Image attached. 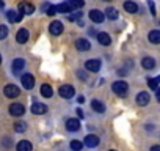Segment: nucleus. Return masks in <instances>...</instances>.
Listing matches in <instances>:
<instances>
[{
    "instance_id": "obj_1",
    "label": "nucleus",
    "mask_w": 160,
    "mask_h": 151,
    "mask_svg": "<svg viewBox=\"0 0 160 151\" xmlns=\"http://www.w3.org/2000/svg\"><path fill=\"white\" fill-rule=\"evenodd\" d=\"M112 90H113L115 95H118V96L122 98V96L127 95V91H129V85H127V82H124V81H116V82L112 84Z\"/></svg>"
},
{
    "instance_id": "obj_2",
    "label": "nucleus",
    "mask_w": 160,
    "mask_h": 151,
    "mask_svg": "<svg viewBox=\"0 0 160 151\" xmlns=\"http://www.w3.org/2000/svg\"><path fill=\"white\" fill-rule=\"evenodd\" d=\"M58 93H60V96H61V98L69 99V98H72V96L75 95V90H74V87H72V85H61V87H60V90H58Z\"/></svg>"
},
{
    "instance_id": "obj_3",
    "label": "nucleus",
    "mask_w": 160,
    "mask_h": 151,
    "mask_svg": "<svg viewBox=\"0 0 160 151\" xmlns=\"http://www.w3.org/2000/svg\"><path fill=\"white\" fill-rule=\"evenodd\" d=\"M21 82H22V87L27 88V90H32L35 87V77L32 74H22L21 76Z\"/></svg>"
},
{
    "instance_id": "obj_4",
    "label": "nucleus",
    "mask_w": 160,
    "mask_h": 151,
    "mask_svg": "<svg viewBox=\"0 0 160 151\" xmlns=\"http://www.w3.org/2000/svg\"><path fill=\"white\" fill-rule=\"evenodd\" d=\"M3 93H5V96H7V98H18V96H19V93H21V90H19L16 85L8 84V85L3 88Z\"/></svg>"
},
{
    "instance_id": "obj_5",
    "label": "nucleus",
    "mask_w": 160,
    "mask_h": 151,
    "mask_svg": "<svg viewBox=\"0 0 160 151\" xmlns=\"http://www.w3.org/2000/svg\"><path fill=\"white\" fill-rule=\"evenodd\" d=\"M24 68H25V61H24L22 58H16V60L13 61V65H11V69H13V72H14L16 76L22 74Z\"/></svg>"
},
{
    "instance_id": "obj_6",
    "label": "nucleus",
    "mask_w": 160,
    "mask_h": 151,
    "mask_svg": "<svg viewBox=\"0 0 160 151\" xmlns=\"http://www.w3.org/2000/svg\"><path fill=\"white\" fill-rule=\"evenodd\" d=\"M24 112H25V107H24L22 104L14 102V104H11V106H10V113H11L13 117H22V115H24Z\"/></svg>"
},
{
    "instance_id": "obj_7",
    "label": "nucleus",
    "mask_w": 160,
    "mask_h": 151,
    "mask_svg": "<svg viewBox=\"0 0 160 151\" xmlns=\"http://www.w3.org/2000/svg\"><path fill=\"white\" fill-rule=\"evenodd\" d=\"M85 68H87L88 71H91V72H98V71L101 69V61L96 60V58H91V60L85 61Z\"/></svg>"
},
{
    "instance_id": "obj_8",
    "label": "nucleus",
    "mask_w": 160,
    "mask_h": 151,
    "mask_svg": "<svg viewBox=\"0 0 160 151\" xmlns=\"http://www.w3.org/2000/svg\"><path fill=\"white\" fill-rule=\"evenodd\" d=\"M75 47H77V50H80V52H87V50H90L91 44H90V41H88V39L80 38V39H77V41H75Z\"/></svg>"
},
{
    "instance_id": "obj_9",
    "label": "nucleus",
    "mask_w": 160,
    "mask_h": 151,
    "mask_svg": "<svg viewBox=\"0 0 160 151\" xmlns=\"http://www.w3.org/2000/svg\"><path fill=\"white\" fill-rule=\"evenodd\" d=\"M47 112V106L46 104H42V102H33L32 104V113H35V115H42V113H46Z\"/></svg>"
},
{
    "instance_id": "obj_10",
    "label": "nucleus",
    "mask_w": 160,
    "mask_h": 151,
    "mask_svg": "<svg viewBox=\"0 0 160 151\" xmlns=\"http://www.w3.org/2000/svg\"><path fill=\"white\" fill-rule=\"evenodd\" d=\"M104 13L102 11H99V10H91L90 11V19L94 22V24H101L102 21H104Z\"/></svg>"
},
{
    "instance_id": "obj_11",
    "label": "nucleus",
    "mask_w": 160,
    "mask_h": 151,
    "mask_svg": "<svg viewBox=\"0 0 160 151\" xmlns=\"http://www.w3.org/2000/svg\"><path fill=\"white\" fill-rule=\"evenodd\" d=\"M149 101H151V96H149L146 91H141V93L137 95V104H138V106L144 107V106L149 104Z\"/></svg>"
},
{
    "instance_id": "obj_12",
    "label": "nucleus",
    "mask_w": 160,
    "mask_h": 151,
    "mask_svg": "<svg viewBox=\"0 0 160 151\" xmlns=\"http://www.w3.org/2000/svg\"><path fill=\"white\" fill-rule=\"evenodd\" d=\"M66 129L71 131V132H77V131L80 129V121H78L77 118H69V120L66 121Z\"/></svg>"
},
{
    "instance_id": "obj_13",
    "label": "nucleus",
    "mask_w": 160,
    "mask_h": 151,
    "mask_svg": "<svg viewBox=\"0 0 160 151\" xmlns=\"http://www.w3.org/2000/svg\"><path fill=\"white\" fill-rule=\"evenodd\" d=\"M7 18H8V21H10V22L16 24V22H21V21H22V13L14 11V10H10V11L7 13Z\"/></svg>"
},
{
    "instance_id": "obj_14",
    "label": "nucleus",
    "mask_w": 160,
    "mask_h": 151,
    "mask_svg": "<svg viewBox=\"0 0 160 151\" xmlns=\"http://www.w3.org/2000/svg\"><path fill=\"white\" fill-rule=\"evenodd\" d=\"M19 13H22V14H32V13H35V7L32 3L22 2V3H19Z\"/></svg>"
},
{
    "instance_id": "obj_15",
    "label": "nucleus",
    "mask_w": 160,
    "mask_h": 151,
    "mask_svg": "<svg viewBox=\"0 0 160 151\" xmlns=\"http://www.w3.org/2000/svg\"><path fill=\"white\" fill-rule=\"evenodd\" d=\"M49 30H50L52 35H61V33H63V24H61L60 21H53V22L50 24Z\"/></svg>"
},
{
    "instance_id": "obj_16",
    "label": "nucleus",
    "mask_w": 160,
    "mask_h": 151,
    "mask_svg": "<svg viewBox=\"0 0 160 151\" xmlns=\"http://www.w3.org/2000/svg\"><path fill=\"white\" fill-rule=\"evenodd\" d=\"M16 41H18L19 44H25V43L28 41V30H27V29H21V30L18 32V35H16Z\"/></svg>"
},
{
    "instance_id": "obj_17",
    "label": "nucleus",
    "mask_w": 160,
    "mask_h": 151,
    "mask_svg": "<svg viewBox=\"0 0 160 151\" xmlns=\"http://www.w3.org/2000/svg\"><path fill=\"white\" fill-rule=\"evenodd\" d=\"M98 145H99V137H98V135L90 134V135L85 137V146H88V148H94V146H98Z\"/></svg>"
},
{
    "instance_id": "obj_18",
    "label": "nucleus",
    "mask_w": 160,
    "mask_h": 151,
    "mask_svg": "<svg viewBox=\"0 0 160 151\" xmlns=\"http://www.w3.org/2000/svg\"><path fill=\"white\" fill-rule=\"evenodd\" d=\"M98 41L102 44V46H110V43H112V38H110V35L108 33H105V32H101V33H98Z\"/></svg>"
},
{
    "instance_id": "obj_19",
    "label": "nucleus",
    "mask_w": 160,
    "mask_h": 151,
    "mask_svg": "<svg viewBox=\"0 0 160 151\" xmlns=\"http://www.w3.org/2000/svg\"><path fill=\"white\" fill-rule=\"evenodd\" d=\"M91 107H93V110L98 112V113H104V112H105V106H104V102L99 101V99H94V101L91 102Z\"/></svg>"
},
{
    "instance_id": "obj_20",
    "label": "nucleus",
    "mask_w": 160,
    "mask_h": 151,
    "mask_svg": "<svg viewBox=\"0 0 160 151\" xmlns=\"http://www.w3.org/2000/svg\"><path fill=\"white\" fill-rule=\"evenodd\" d=\"M124 8H126V11L130 13V14H135V13L138 11V5H137L135 2H130V0H127V2L124 3Z\"/></svg>"
},
{
    "instance_id": "obj_21",
    "label": "nucleus",
    "mask_w": 160,
    "mask_h": 151,
    "mask_svg": "<svg viewBox=\"0 0 160 151\" xmlns=\"http://www.w3.org/2000/svg\"><path fill=\"white\" fill-rule=\"evenodd\" d=\"M141 65H143L144 69H154L155 68V60L151 58V57H144L143 61H141Z\"/></svg>"
},
{
    "instance_id": "obj_22",
    "label": "nucleus",
    "mask_w": 160,
    "mask_h": 151,
    "mask_svg": "<svg viewBox=\"0 0 160 151\" xmlns=\"http://www.w3.org/2000/svg\"><path fill=\"white\" fill-rule=\"evenodd\" d=\"M105 13H107V18H108L110 21H116V19L119 18V13H118L116 8H110V7H108V8L105 10Z\"/></svg>"
},
{
    "instance_id": "obj_23",
    "label": "nucleus",
    "mask_w": 160,
    "mask_h": 151,
    "mask_svg": "<svg viewBox=\"0 0 160 151\" xmlns=\"http://www.w3.org/2000/svg\"><path fill=\"white\" fill-rule=\"evenodd\" d=\"M16 148H18V151H32V143L28 140H22L18 143Z\"/></svg>"
},
{
    "instance_id": "obj_24",
    "label": "nucleus",
    "mask_w": 160,
    "mask_h": 151,
    "mask_svg": "<svg viewBox=\"0 0 160 151\" xmlns=\"http://www.w3.org/2000/svg\"><path fill=\"white\" fill-rule=\"evenodd\" d=\"M57 13H66V14H69V13H72V8H71L69 3H60V5H57Z\"/></svg>"
},
{
    "instance_id": "obj_25",
    "label": "nucleus",
    "mask_w": 160,
    "mask_h": 151,
    "mask_svg": "<svg viewBox=\"0 0 160 151\" xmlns=\"http://www.w3.org/2000/svg\"><path fill=\"white\" fill-rule=\"evenodd\" d=\"M148 38H149V41H151L152 44H158V43H160V32H158V30H152Z\"/></svg>"
},
{
    "instance_id": "obj_26",
    "label": "nucleus",
    "mask_w": 160,
    "mask_h": 151,
    "mask_svg": "<svg viewBox=\"0 0 160 151\" xmlns=\"http://www.w3.org/2000/svg\"><path fill=\"white\" fill-rule=\"evenodd\" d=\"M52 93H53V90H52V87H50L49 84H44V85L41 87V95H42L44 98H50Z\"/></svg>"
},
{
    "instance_id": "obj_27",
    "label": "nucleus",
    "mask_w": 160,
    "mask_h": 151,
    "mask_svg": "<svg viewBox=\"0 0 160 151\" xmlns=\"http://www.w3.org/2000/svg\"><path fill=\"white\" fill-rule=\"evenodd\" d=\"M158 82H160V77H154V79H148V84L151 87V90L157 91L158 90Z\"/></svg>"
},
{
    "instance_id": "obj_28",
    "label": "nucleus",
    "mask_w": 160,
    "mask_h": 151,
    "mask_svg": "<svg viewBox=\"0 0 160 151\" xmlns=\"http://www.w3.org/2000/svg\"><path fill=\"white\" fill-rule=\"evenodd\" d=\"M68 3L71 5L72 10H74V8H82V7L85 5V0H69Z\"/></svg>"
},
{
    "instance_id": "obj_29",
    "label": "nucleus",
    "mask_w": 160,
    "mask_h": 151,
    "mask_svg": "<svg viewBox=\"0 0 160 151\" xmlns=\"http://www.w3.org/2000/svg\"><path fill=\"white\" fill-rule=\"evenodd\" d=\"M82 148H83V143L82 142H78V140H72L71 142V149L72 151H80Z\"/></svg>"
},
{
    "instance_id": "obj_30",
    "label": "nucleus",
    "mask_w": 160,
    "mask_h": 151,
    "mask_svg": "<svg viewBox=\"0 0 160 151\" xmlns=\"http://www.w3.org/2000/svg\"><path fill=\"white\" fill-rule=\"evenodd\" d=\"M25 129H27V124L25 123H22V121L14 123V131L16 132H25Z\"/></svg>"
},
{
    "instance_id": "obj_31",
    "label": "nucleus",
    "mask_w": 160,
    "mask_h": 151,
    "mask_svg": "<svg viewBox=\"0 0 160 151\" xmlns=\"http://www.w3.org/2000/svg\"><path fill=\"white\" fill-rule=\"evenodd\" d=\"M8 36V27L7 25H0V41L5 39Z\"/></svg>"
},
{
    "instance_id": "obj_32",
    "label": "nucleus",
    "mask_w": 160,
    "mask_h": 151,
    "mask_svg": "<svg viewBox=\"0 0 160 151\" xmlns=\"http://www.w3.org/2000/svg\"><path fill=\"white\" fill-rule=\"evenodd\" d=\"M47 14L49 16H55L57 14V7L55 5H47Z\"/></svg>"
},
{
    "instance_id": "obj_33",
    "label": "nucleus",
    "mask_w": 160,
    "mask_h": 151,
    "mask_svg": "<svg viewBox=\"0 0 160 151\" xmlns=\"http://www.w3.org/2000/svg\"><path fill=\"white\" fill-rule=\"evenodd\" d=\"M80 18H82V14H80V13H75V14H68V19H69V21H78Z\"/></svg>"
},
{
    "instance_id": "obj_34",
    "label": "nucleus",
    "mask_w": 160,
    "mask_h": 151,
    "mask_svg": "<svg viewBox=\"0 0 160 151\" xmlns=\"http://www.w3.org/2000/svg\"><path fill=\"white\" fill-rule=\"evenodd\" d=\"M148 5H149V8H151V14L155 16L157 13H155V5H154V2H152V0H148Z\"/></svg>"
},
{
    "instance_id": "obj_35",
    "label": "nucleus",
    "mask_w": 160,
    "mask_h": 151,
    "mask_svg": "<svg viewBox=\"0 0 160 151\" xmlns=\"http://www.w3.org/2000/svg\"><path fill=\"white\" fill-rule=\"evenodd\" d=\"M77 115H78V118H83V117H85V113H83L82 109H77Z\"/></svg>"
},
{
    "instance_id": "obj_36",
    "label": "nucleus",
    "mask_w": 160,
    "mask_h": 151,
    "mask_svg": "<svg viewBox=\"0 0 160 151\" xmlns=\"http://www.w3.org/2000/svg\"><path fill=\"white\" fill-rule=\"evenodd\" d=\"M151 151H160V146H158V145H154V146L151 148Z\"/></svg>"
},
{
    "instance_id": "obj_37",
    "label": "nucleus",
    "mask_w": 160,
    "mask_h": 151,
    "mask_svg": "<svg viewBox=\"0 0 160 151\" xmlns=\"http://www.w3.org/2000/svg\"><path fill=\"white\" fill-rule=\"evenodd\" d=\"M77 101H78L80 104H82V102H85V98H83V96H78V99H77Z\"/></svg>"
},
{
    "instance_id": "obj_38",
    "label": "nucleus",
    "mask_w": 160,
    "mask_h": 151,
    "mask_svg": "<svg viewBox=\"0 0 160 151\" xmlns=\"http://www.w3.org/2000/svg\"><path fill=\"white\" fill-rule=\"evenodd\" d=\"M0 63H2V55H0Z\"/></svg>"
},
{
    "instance_id": "obj_39",
    "label": "nucleus",
    "mask_w": 160,
    "mask_h": 151,
    "mask_svg": "<svg viewBox=\"0 0 160 151\" xmlns=\"http://www.w3.org/2000/svg\"><path fill=\"white\" fill-rule=\"evenodd\" d=\"M104 2H110V0H104Z\"/></svg>"
},
{
    "instance_id": "obj_40",
    "label": "nucleus",
    "mask_w": 160,
    "mask_h": 151,
    "mask_svg": "<svg viewBox=\"0 0 160 151\" xmlns=\"http://www.w3.org/2000/svg\"><path fill=\"white\" fill-rule=\"evenodd\" d=\"M110 151H115V149H110Z\"/></svg>"
}]
</instances>
